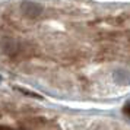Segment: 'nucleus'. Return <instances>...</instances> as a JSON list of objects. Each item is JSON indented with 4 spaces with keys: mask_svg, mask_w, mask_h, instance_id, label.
Here are the masks:
<instances>
[{
    "mask_svg": "<svg viewBox=\"0 0 130 130\" xmlns=\"http://www.w3.org/2000/svg\"><path fill=\"white\" fill-rule=\"evenodd\" d=\"M114 79L120 85H127V83H130V73L127 70L120 69V70H117L114 73Z\"/></svg>",
    "mask_w": 130,
    "mask_h": 130,
    "instance_id": "2",
    "label": "nucleus"
},
{
    "mask_svg": "<svg viewBox=\"0 0 130 130\" xmlns=\"http://www.w3.org/2000/svg\"><path fill=\"white\" fill-rule=\"evenodd\" d=\"M16 91H19L21 94H25V95H28V96H31V98H37V100H42V96H41V95L35 94V92H31V91H26V89L16 88Z\"/></svg>",
    "mask_w": 130,
    "mask_h": 130,
    "instance_id": "3",
    "label": "nucleus"
},
{
    "mask_svg": "<svg viewBox=\"0 0 130 130\" xmlns=\"http://www.w3.org/2000/svg\"><path fill=\"white\" fill-rule=\"evenodd\" d=\"M0 129H10V126H0Z\"/></svg>",
    "mask_w": 130,
    "mask_h": 130,
    "instance_id": "5",
    "label": "nucleus"
},
{
    "mask_svg": "<svg viewBox=\"0 0 130 130\" xmlns=\"http://www.w3.org/2000/svg\"><path fill=\"white\" fill-rule=\"evenodd\" d=\"M123 112L126 114V116H129V117H130V102H127V104L124 105V108H123Z\"/></svg>",
    "mask_w": 130,
    "mask_h": 130,
    "instance_id": "4",
    "label": "nucleus"
},
{
    "mask_svg": "<svg viewBox=\"0 0 130 130\" xmlns=\"http://www.w3.org/2000/svg\"><path fill=\"white\" fill-rule=\"evenodd\" d=\"M21 10H22V13L26 18L34 19V18H38L42 13V7L38 3H35V2H25L21 6Z\"/></svg>",
    "mask_w": 130,
    "mask_h": 130,
    "instance_id": "1",
    "label": "nucleus"
}]
</instances>
